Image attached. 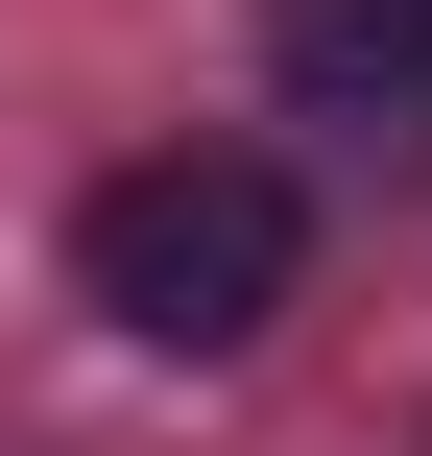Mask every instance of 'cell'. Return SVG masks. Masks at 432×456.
<instances>
[{"label": "cell", "mask_w": 432, "mask_h": 456, "mask_svg": "<svg viewBox=\"0 0 432 456\" xmlns=\"http://www.w3.org/2000/svg\"><path fill=\"white\" fill-rule=\"evenodd\" d=\"M72 265H96V313H120L144 361H240V337L289 313V265H313V192H289L265 144H144V168H96Z\"/></svg>", "instance_id": "6da1fadb"}, {"label": "cell", "mask_w": 432, "mask_h": 456, "mask_svg": "<svg viewBox=\"0 0 432 456\" xmlns=\"http://www.w3.org/2000/svg\"><path fill=\"white\" fill-rule=\"evenodd\" d=\"M265 48H289V96H313V120H361V144H432V0H289Z\"/></svg>", "instance_id": "7a4b0ae2"}]
</instances>
